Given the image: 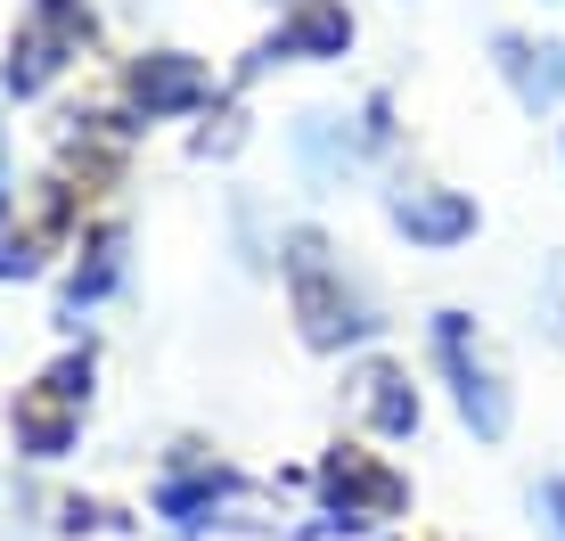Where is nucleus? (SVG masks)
I'll return each mask as SVG.
<instances>
[{"label": "nucleus", "instance_id": "obj_1", "mask_svg": "<svg viewBox=\"0 0 565 541\" xmlns=\"http://www.w3.org/2000/svg\"><path fill=\"white\" fill-rule=\"evenodd\" d=\"M279 270H287V312H296V337L311 344V353H344V344H361V337H377V328H385L377 304L344 279L337 246H328L311 222L279 238Z\"/></svg>", "mask_w": 565, "mask_h": 541}, {"label": "nucleus", "instance_id": "obj_2", "mask_svg": "<svg viewBox=\"0 0 565 541\" xmlns=\"http://www.w3.org/2000/svg\"><path fill=\"white\" fill-rule=\"evenodd\" d=\"M83 50H90V0H25V17L9 33V91L42 99Z\"/></svg>", "mask_w": 565, "mask_h": 541}, {"label": "nucleus", "instance_id": "obj_3", "mask_svg": "<svg viewBox=\"0 0 565 541\" xmlns=\"http://www.w3.org/2000/svg\"><path fill=\"white\" fill-rule=\"evenodd\" d=\"M435 361H443V378H451V402H459L467 427H476V443L509 435V418H516L509 378L492 370V353H483V337H476L467 312H435Z\"/></svg>", "mask_w": 565, "mask_h": 541}, {"label": "nucleus", "instance_id": "obj_4", "mask_svg": "<svg viewBox=\"0 0 565 541\" xmlns=\"http://www.w3.org/2000/svg\"><path fill=\"white\" fill-rule=\"evenodd\" d=\"M320 509H328L337 533L394 526V517L411 509V485H402V468H385V459L361 452V443H328L320 452Z\"/></svg>", "mask_w": 565, "mask_h": 541}, {"label": "nucleus", "instance_id": "obj_5", "mask_svg": "<svg viewBox=\"0 0 565 541\" xmlns=\"http://www.w3.org/2000/svg\"><path fill=\"white\" fill-rule=\"evenodd\" d=\"M83 402H90V353L50 361V370L17 394V443H25L33 459H57L74 443V427H83Z\"/></svg>", "mask_w": 565, "mask_h": 541}, {"label": "nucleus", "instance_id": "obj_6", "mask_svg": "<svg viewBox=\"0 0 565 541\" xmlns=\"http://www.w3.org/2000/svg\"><path fill=\"white\" fill-rule=\"evenodd\" d=\"M124 99H131L140 124H172V115H205L222 99V83H213V66L189 57V50H140L131 74H124Z\"/></svg>", "mask_w": 565, "mask_h": 541}, {"label": "nucleus", "instance_id": "obj_7", "mask_svg": "<svg viewBox=\"0 0 565 541\" xmlns=\"http://www.w3.org/2000/svg\"><path fill=\"white\" fill-rule=\"evenodd\" d=\"M385 222L402 230L411 246H426V255H451V246L476 238V198L467 189H443V181H394L385 189Z\"/></svg>", "mask_w": 565, "mask_h": 541}, {"label": "nucleus", "instance_id": "obj_8", "mask_svg": "<svg viewBox=\"0 0 565 541\" xmlns=\"http://www.w3.org/2000/svg\"><path fill=\"white\" fill-rule=\"evenodd\" d=\"M287 148H296L311 189H344L353 165H361V148H369V131L353 124V115H337V107H303L296 131H287Z\"/></svg>", "mask_w": 565, "mask_h": 541}, {"label": "nucleus", "instance_id": "obj_9", "mask_svg": "<svg viewBox=\"0 0 565 541\" xmlns=\"http://www.w3.org/2000/svg\"><path fill=\"white\" fill-rule=\"evenodd\" d=\"M492 66L516 91L524 115H557L565 107V42H533V33H492Z\"/></svg>", "mask_w": 565, "mask_h": 541}, {"label": "nucleus", "instance_id": "obj_10", "mask_svg": "<svg viewBox=\"0 0 565 541\" xmlns=\"http://www.w3.org/2000/svg\"><path fill=\"white\" fill-rule=\"evenodd\" d=\"M353 50V9L344 0H296V9L279 17V33L255 50V66H270V57H303V66H328V57Z\"/></svg>", "mask_w": 565, "mask_h": 541}, {"label": "nucleus", "instance_id": "obj_11", "mask_svg": "<svg viewBox=\"0 0 565 541\" xmlns=\"http://www.w3.org/2000/svg\"><path fill=\"white\" fill-rule=\"evenodd\" d=\"M74 198H83L74 181H50L42 198H33V214H25V222L0 230V279H33V270L50 263V246L74 230Z\"/></svg>", "mask_w": 565, "mask_h": 541}, {"label": "nucleus", "instance_id": "obj_12", "mask_svg": "<svg viewBox=\"0 0 565 541\" xmlns=\"http://www.w3.org/2000/svg\"><path fill=\"white\" fill-rule=\"evenodd\" d=\"M230 500H238V476L189 452V459H172V476H164V492H156V509H164L172 526H213Z\"/></svg>", "mask_w": 565, "mask_h": 541}, {"label": "nucleus", "instance_id": "obj_13", "mask_svg": "<svg viewBox=\"0 0 565 541\" xmlns=\"http://www.w3.org/2000/svg\"><path fill=\"white\" fill-rule=\"evenodd\" d=\"M353 402H361V418H369L385 443H411V435H418V385H411L402 361H369V370L353 378Z\"/></svg>", "mask_w": 565, "mask_h": 541}, {"label": "nucleus", "instance_id": "obj_14", "mask_svg": "<svg viewBox=\"0 0 565 541\" xmlns=\"http://www.w3.org/2000/svg\"><path fill=\"white\" fill-rule=\"evenodd\" d=\"M115 279H124V230H99V238L83 246V263H74V279H66V312L99 304Z\"/></svg>", "mask_w": 565, "mask_h": 541}, {"label": "nucleus", "instance_id": "obj_15", "mask_svg": "<svg viewBox=\"0 0 565 541\" xmlns=\"http://www.w3.org/2000/svg\"><path fill=\"white\" fill-rule=\"evenodd\" d=\"M533 517H541V533H550V541H565V476L533 485Z\"/></svg>", "mask_w": 565, "mask_h": 541}, {"label": "nucleus", "instance_id": "obj_16", "mask_svg": "<svg viewBox=\"0 0 565 541\" xmlns=\"http://www.w3.org/2000/svg\"><path fill=\"white\" fill-rule=\"evenodd\" d=\"M0 205H9V140H0Z\"/></svg>", "mask_w": 565, "mask_h": 541}]
</instances>
